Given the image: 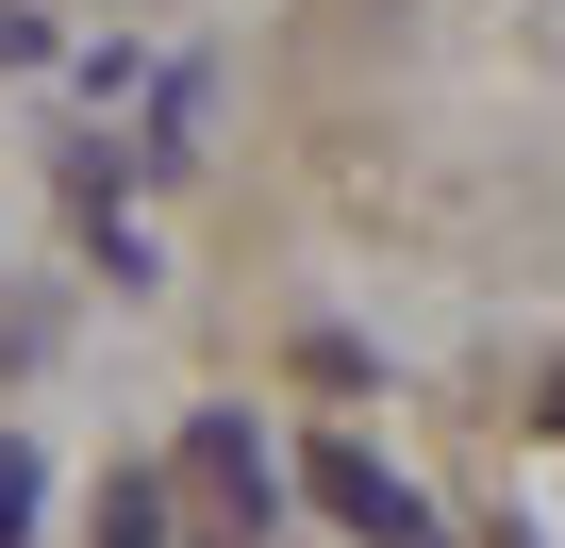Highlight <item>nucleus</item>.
Instances as JSON below:
<instances>
[{
	"instance_id": "7ed1b4c3",
	"label": "nucleus",
	"mask_w": 565,
	"mask_h": 548,
	"mask_svg": "<svg viewBox=\"0 0 565 548\" xmlns=\"http://www.w3.org/2000/svg\"><path fill=\"white\" fill-rule=\"evenodd\" d=\"M100 548H183V498H167L150 465H117V482H100Z\"/></svg>"
},
{
	"instance_id": "20e7f679",
	"label": "nucleus",
	"mask_w": 565,
	"mask_h": 548,
	"mask_svg": "<svg viewBox=\"0 0 565 548\" xmlns=\"http://www.w3.org/2000/svg\"><path fill=\"white\" fill-rule=\"evenodd\" d=\"M18 515H34V449H0V548H18Z\"/></svg>"
},
{
	"instance_id": "39448f33",
	"label": "nucleus",
	"mask_w": 565,
	"mask_h": 548,
	"mask_svg": "<svg viewBox=\"0 0 565 548\" xmlns=\"http://www.w3.org/2000/svg\"><path fill=\"white\" fill-rule=\"evenodd\" d=\"M548 432H565V383H548Z\"/></svg>"
},
{
	"instance_id": "f03ea898",
	"label": "nucleus",
	"mask_w": 565,
	"mask_h": 548,
	"mask_svg": "<svg viewBox=\"0 0 565 548\" xmlns=\"http://www.w3.org/2000/svg\"><path fill=\"white\" fill-rule=\"evenodd\" d=\"M317 498H333V515H350L366 548H399V531H416V498H399V482H383V449H350V432L317 449Z\"/></svg>"
},
{
	"instance_id": "f257e3e1",
	"label": "nucleus",
	"mask_w": 565,
	"mask_h": 548,
	"mask_svg": "<svg viewBox=\"0 0 565 548\" xmlns=\"http://www.w3.org/2000/svg\"><path fill=\"white\" fill-rule=\"evenodd\" d=\"M167 498H183V548H249V531H266V449H249L233 416H200V432L167 449Z\"/></svg>"
}]
</instances>
